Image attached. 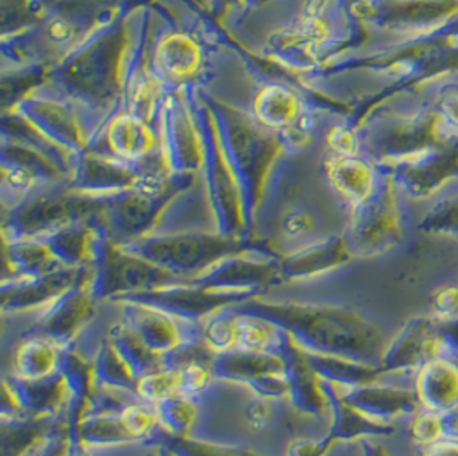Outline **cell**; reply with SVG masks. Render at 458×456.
<instances>
[{"label":"cell","instance_id":"38","mask_svg":"<svg viewBox=\"0 0 458 456\" xmlns=\"http://www.w3.org/2000/svg\"><path fill=\"white\" fill-rule=\"evenodd\" d=\"M158 453H160V456H174L172 453H168L167 450H164V448H160Z\"/></svg>","mask_w":458,"mask_h":456},{"label":"cell","instance_id":"6","mask_svg":"<svg viewBox=\"0 0 458 456\" xmlns=\"http://www.w3.org/2000/svg\"><path fill=\"white\" fill-rule=\"evenodd\" d=\"M91 273H86L72 287L63 291L42 316L26 330L24 336H43L61 349L71 347L74 338L95 314L97 299L89 287Z\"/></svg>","mask_w":458,"mask_h":456},{"label":"cell","instance_id":"27","mask_svg":"<svg viewBox=\"0 0 458 456\" xmlns=\"http://www.w3.org/2000/svg\"><path fill=\"white\" fill-rule=\"evenodd\" d=\"M306 353V359L314 373L319 376V379L338 383V384H357L368 377V371L355 366L352 362H347L340 357L332 355H318V353Z\"/></svg>","mask_w":458,"mask_h":456},{"label":"cell","instance_id":"31","mask_svg":"<svg viewBox=\"0 0 458 456\" xmlns=\"http://www.w3.org/2000/svg\"><path fill=\"white\" fill-rule=\"evenodd\" d=\"M71 446V427L65 418L59 417L50 433L31 456H67Z\"/></svg>","mask_w":458,"mask_h":456},{"label":"cell","instance_id":"11","mask_svg":"<svg viewBox=\"0 0 458 456\" xmlns=\"http://www.w3.org/2000/svg\"><path fill=\"white\" fill-rule=\"evenodd\" d=\"M119 304L123 306V323L138 334L151 352L164 357L184 342L177 319L167 312L136 302Z\"/></svg>","mask_w":458,"mask_h":456},{"label":"cell","instance_id":"34","mask_svg":"<svg viewBox=\"0 0 458 456\" xmlns=\"http://www.w3.org/2000/svg\"><path fill=\"white\" fill-rule=\"evenodd\" d=\"M330 145L340 156H354L355 155V138L354 134L347 129H335L330 136Z\"/></svg>","mask_w":458,"mask_h":456},{"label":"cell","instance_id":"10","mask_svg":"<svg viewBox=\"0 0 458 456\" xmlns=\"http://www.w3.org/2000/svg\"><path fill=\"white\" fill-rule=\"evenodd\" d=\"M280 278L278 265L252 263L244 259H224L198 278L189 282L209 291H261Z\"/></svg>","mask_w":458,"mask_h":456},{"label":"cell","instance_id":"26","mask_svg":"<svg viewBox=\"0 0 458 456\" xmlns=\"http://www.w3.org/2000/svg\"><path fill=\"white\" fill-rule=\"evenodd\" d=\"M278 336L280 330L268 321L237 312L235 349L250 352H275Z\"/></svg>","mask_w":458,"mask_h":456},{"label":"cell","instance_id":"18","mask_svg":"<svg viewBox=\"0 0 458 456\" xmlns=\"http://www.w3.org/2000/svg\"><path fill=\"white\" fill-rule=\"evenodd\" d=\"M108 340L117 349V352L121 353L125 364L131 367V371L138 379L164 366V357L151 352L138 338V334L129 330L123 321L110 330Z\"/></svg>","mask_w":458,"mask_h":456},{"label":"cell","instance_id":"24","mask_svg":"<svg viewBox=\"0 0 458 456\" xmlns=\"http://www.w3.org/2000/svg\"><path fill=\"white\" fill-rule=\"evenodd\" d=\"M9 263L13 266V278H40L64 270L59 259L50 248L20 244L9 252Z\"/></svg>","mask_w":458,"mask_h":456},{"label":"cell","instance_id":"15","mask_svg":"<svg viewBox=\"0 0 458 456\" xmlns=\"http://www.w3.org/2000/svg\"><path fill=\"white\" fill-rule=\"evenodd\" d=\"M57 418L26 417L2 420V456H31Z\"/></svg>","mask_w":458,"mask_h":456},{"label":"cell","instance_id":"32","mask_svg":"<svg viewBox=\"0 0 458 456\" xmlns=\"http://www.w3.org/2000/svg\"><path fill=\"white\" fill-rule=\"evenodd\" d=\"M275 415H276L275 400L263 398V396H258L256 400H252L246 409L248 426L254 431H265L267 427H270L275 420Z\"/></svg>","mask_w":458,"mask_h":456},{"label":"cell","instance_id":"21","mask_svg":"<svg viewBox=\"0 0 458 456\" xmlns=\"http://www.w3.org/2000/svg\"><path fill=\"white\" fill-rule=\"evenodd\" d=\"M342 259L340 250L334 246L301 250L278 265L282 280H306L338 265Z\"/></svg>","mask_w":458,"mask_h":456},{"label":"cell","instance_id":"9","mask_svg":"<svg viewBox=\"0 0 458 456\" xmlns=\"http://www.w3.org/2000/svg\"><path fill=\"white\" fill-rule=\"evenodd\" d=\"M4 381L9 384L22 412L28 417L57 418L63 417L69 405V390L61 371L40 379H24L16 374L5 376Z\"/></svg>","mask_w":458,"mask_h":456},{"label":"cell","instance_id":"5","mask_svg":"<svg viewBox=\"0 0 458 456\" xmlns=\"http://www.w3.org/2000/svg\"><path fill=\"white\" fill-rule=\"evenodd\" d=\"M213 376L230 383L250 386L258 396L287 398L285 360L278 352H250L233 349L218 352L213 360Z\"/></svg>","mask_w":458,"mask_h":456},{"label":"cell","instance_id":"28","mask_svg":"<svg viewBox=\"0 0 458 456\" xmlns=\"http://www.w3.org/2000/svg\"><path fill=\"white\" fill-rule=\"evenodd\" d=\"M235 338H237V312L232 309V306L209 317L203 333V340L207 342V345L213 352L233 350Z\"/></svg>","mask_w":458,"mask_h":456},{"label":"cell","instance_id":"29","mask_svg":"<svg viewBox=\"0 0 458 456\" xmlns=\"http://www.w3.org/2000/svg\"><path fill=\"white\" fill-rule=\"evenodd\" d=\"M179 393V374L170 367H160L138 379L136 394L143 401L157 405L172 394Z\"/></svg>","mask_w":458,"mask_h":456},{"label":"cell","instance_id":"17","mask_svg":"<svg viewBox=\"0 0 458 456\" xmlns=\"http://www.w3.org/2000/svg\"><path fill=\"white\" fill-rule=\"evenodd\" d=\"M69 427L72 435L80 437L88 448L127 444L136 441L127 431L121 414L88 415L83 417L76 426H69Z\"/></svg>","mask_w":458,"mask_h":456},{"label":"cell","instance_id":"33","mask_svg":"<svg viewBox=\"0 0 458 456\" xmlns=\"http://www.w3.org/2000/svg\"><path fill=\"white\" fill-rule=\"evenodd\" d=\"M332 441L330 435L323 439H297L292 443L287 456H323L328 452Z\"/></svg>","mask_w":458,"mask_h":456},{"label":"cell","instance_id":"36","mask_svg":"<svg viewBox=\"0 0 458 456\" xmlns=\"http://www.w3.org/2000/svg\"><path fill=\"white\" fill-rule=\"evenodd\" d=\"M67 456H91L88 446L84 444L80 437L72 435V431H71V446H69Z\"/></svg>","mask_w":458,"mask_h":456},{"label":"cell","instance_id":"35","mask_svg":"<svg viewBox=\"0 0 458 456\" xmlns=\"http://www.w3.org/2000/svg\"><path fill=\"white\" fill-rule=\"evenodd\" d=\"M313 227L311 216L302 213V211H295L287 216V220L284 222V228L287 233L291 235H301L304 232H308L310 228Z\"/></svg>","mask_w":458,"mask_h":456},{"label":"cell","instance_id":"37","mask_svg":"<svg viewBox=\"0 0 458 456\" xmlns=\"http://www.w3.org/2000/svg\"><path fill=\"white\" fill-rule=\"evenodd\" d=\"M50 31H52V37L57 38V40H65L67 37H71V28H69L67 22H54V24L50 26Z\"/></svg>","mask_w":458,"mask_h":456},{"label":"cell","instance_id":"14","mask_svg":"<svg viewBox=\"0 0 458 456\" xmlns=\"http://www.w3.org/2000/svg\"><path fill=\"white\" fill-rule=\"evenodd\" d=\"M63 349L43 336H24L14 353V374L40 379L59 371Z\"/></svg>","mask_w":458,"mask_h":456},{"label":"cell","instance_id":"4","mask_svg":"<svg viewBox=\"0 0 458 456\" xmlns=\"http://www.w3.org/2000/svg\"><path fill=\"white\" fill-rule=\"evenodd\" d=\"M134 252L164 270L191 280L188 274L208 271V268L224 261L232 252H239V248L224 239L179 237L149 241L138 246Z\"/></svg>","mask_w":458,"mask_h":456},{"label":"cell","instance_id":"22","mask_svg":"<svg viewBox=\"0 0 458 456\" xmlns=\"http://www.w3.org/2000/svg\"><path fill=\"white\" fill-rule=\"evenodd\" d=\"M335 189L351 201H364L371 190L369 168L354 160L352 156H340L332 162L328 170Z\"/></svg>","mask_w":458,"mask_h":456},{"label":"cell","instance_id":"1","mask_svg":"<svg viewBox=\"0 0 458 456\" xmlns=\"http://www.w3.org/2000/svg\"><path fill=\"white\" fill-rule=\"evenodd\" d=\"M233 311L265 319L287 333L304 352L332 355L340 359H366L376 349V333L352 312L308 306V304H271L250 299Z\"/></svg>","mask_w":458,"mask_h":456},{"label":"cell","instance_id":"13","mask_svg":"<svg viewBox=\"0 0 458 456\" xmlns=\"http://www.w3.org/2000/svg\"><path fill=\"white\" fill-rule=\"evenodd\" d=\"M158 71L174 81L191 80L201 65V50L198 43L184 33H174L157 48Z\"/></svg>","mask_w":458,"mask_h":456},{"label":"cell","instance_id":"19","mask_svg":"<svg viewBox=\"0 0 458 456\" xmlns=\"http://www.w3.org/2000/svg\"><path fill=\"white\" fill-rule=\"evenodd\" d=\"M108 143L124 158H140L153 145L151 131L138 115H121L108 129Z\"/></svg>","mask_w":458,"mask_h":456},{"label":"cell","instance_id":"12","mask_svg":"<svg viewBox=\"0 0 458 456\" xmlns=\"http://www.w3.org/2000/svg\"><path fill=\"white\" fill-rule=\"evenodd\" d=\"M59 371L64 374L69 390V405L63 418L69 426H76L86 414L97 390L93 360H86L80 353L65 347L61 352Z\"/></svg>","mask_w":458,"mask_h":456},{"label":"cell","instance_id":"7","mask_svg":"<svg viewBox=\"0 0 458 456\" xmlns=\"http://www.w3.org/2000/svg\"><path fill=\"white\" fill-rule=\"evenodd\" d=\"M275 352L280 353L285 360V379L289 384L287 398L292 407L302 414H323L328 409V400L321 388V379L310 366L304 350L295 345L287 333L280 330Z\"/></svg>","mask_w":458,"mask_h":456},{"label":"cell","instance_id":"16","mask_svg":"<svg viewBox=\"0 0 458 456\" xmlns=\"http://www.w3.org/2000/svg\"><path fill=\"white\" fill-rule=\"evenodd\" d=\"M93 371L97 388L136 394L138 377L132 374L108 338L100 343V349L93 359Z\"/></svg>","mask_w":458,"mask_h":456},{"label":"cell","instance_id":"25","mask_svg":"<svg viewBox=\"0 0 458 456\" xmlns=\"http://www.w3.org/2000/svg\"><path fill=\"white\" fill-rule=\"evenodd\" d=\"M160 426L168 435L189 437L192 427L198 422V407L192 401V396L175 393L155 405Z\"/></svg>","mask_w":458,"mask_h":456},{"label":"cell","instance_id":"2","mask_svg":"<svg viewBox=\"0 0 458 456\" xmlns=\"http://www.w3.org/2000/svg\"><path fill=\"white\" fill-rule=\"evenodd\" d=\"M188 282L186 278L146 261L138 254L125 256L114 252L108 246H102L95 261V271L91 273L89 287L97 302H114L129 293L157 291Z\"/></svg>","mask_w":458,"mask_h":456},{"label":"cell","instance_id":"3","mask_svg":"<svg viewBox=\"0 0 458 456\" xmlns=\"http://www.w3.org/2000/svg\"><path fill=\"white\" fill-rule=\"evenodd\" d=\"M259 295L261 293L258 291H209L188 282L157 291L129 293L115 299L114 302L145 304L167 312L168 316L175 317L177 321L199 323L201 319L211 317L225 308L239 306L250 299H258Z\"/></svg>","mask_w":458,"mask_h":456},{"label":"cell","instance_id":"20","mask_svg":"<svg viewBox=\"0 0 458 456\" xmlns=\"http://www.w3.org/2000/svg\"><path fill=\"white\" fill-rule=\"evenodd\" d=\"M149 439L174 456H263L237 446L198 441V439H192L191 435L182 437V435H168L162 426Z\"/></svg>","mask_w":458,"mask_h":456},{"label":"cell","instance_id":"30","mask_svg":"<svg viewBox=\"0 0 458 456\" xmlns=\"http://www.w3.org/2000/svg\"><path fill=\"white\" fill-rule=\"evenodd\" d=\"M127 431L132 435L136 441L149 439L153 433L160 427V420L155 410V405L143 401L141 398L138 401H132L123 410Z\"/></svg>","mask_w":458,"mask_h":456},{"label":"cell","instance_id":"8","mask_svg":"<svg viewBox=\"0 0 458 456\" xmlns=\"http://www.w3.org/2000/svg\"><path fill=\"white\" fill-rule=\"evenodd\" d=\"M88 271L64 270L40 278L4 280L0 287L2 312H22L50 306L63 291L72 287Z\"/></svg>","mask_w":458,"mask_h":456},{"label":"cell","instance_id":"23","mask_svg":"<svg viewBox=\"0 0 458 456\" xmlns=\"http://www.w3.org/2000/svg\"><path fill=\"white\" fill-rule=\"evenodd\" d=\"M254 112L263 124L287 127L299 114V102L289 89L282 86H268L258 95Z\"/></svg>","mask_w":458,"mask_h":456}]
</instances>
